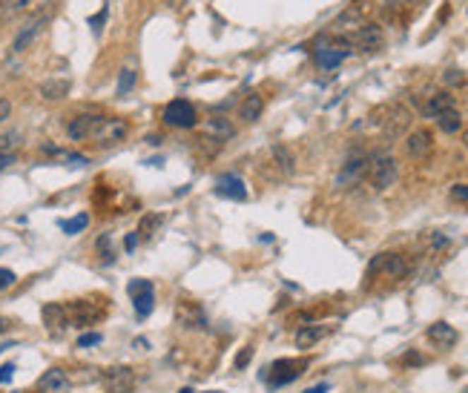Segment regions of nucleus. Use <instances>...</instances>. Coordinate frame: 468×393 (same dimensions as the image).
Here are the masks:
<instances>
[{
    "label": "nucleus",
    "mask_w": 468,
    "mask_h": 393,
    "mask_svg": "<svg viewBox=\"0 0 468 393\" xmlns=\"http://www.w3.org/2000/svg\"><path fill=\"white\" fill-rule=\"evenodd\" d=\"M397 179H400V164H397V158H394L391 152H376V155L371 158V164H368V181H371V187H373L376 193H382V190L394 187Z\"/></svg>",
    "instance_id": "nucleus-1"
},
{
    "label": "nucleus",
    "mask_w": 468,
    "mask_h": 393,
    "mask_svg": "<svg viewBox=\"0 0 468 393\" xmlns=\"http://www.w3.org/2000/svg\"><path fill=\"white\" fill-rule=\"evenodd\" d=\"M126 135H130V123H126L124 118H115V115H98V118H95V126H92L90 141H95L98 147H115V144H121Z\"/></svg>",
    "instance_id": "nucleus-2"
},
{
    "label": "nucleus",
    "mask_w": 468,
    "mask_h": 393,
    "mask_svg": "<svg viewBox=\"0 0 468 393\" xmlns=\"http://www.w3.org/2000/svg\"><path fill=\"white\" fill-rule=\"evenodd\" d=\"M368 273L371 276L379 273V276H385L391 282H400V279H405L411 273V261L402 253H379V255H373V261L368 265Z\"/></svg>",
    "instance_id": "nucleus-3"
},
{
    "label": "nucleus",
    "mask_w": 468,
    "mask_h": 393,
    "mask_svg": "<svg viewBox=\"0 0 468 393\" xmlns=\"http://www.w3.org/2000/svg\"><path fill=\"white\" fill-rule=\"evenodd\" d=\"M305 368H308V359H276L270 368H265L268 373H262V379L268 382V387H284L299 379Z\"/></svg>",
    "instance_id": "nucleus-4"
},
{
    "label": "nucleus",
    "mask_w": 468,
    "mask_h": 393,
    "mask_svg": "<svg viewBox=\"0 0 468 393\" xmlns=\"http://www.w3.org/2000/svg\"><path fill=\"white\" fill-rule=\"evenodd\" d=\"M107 313L104 304L78 298V301H66V316H69V327H90L95 322H101Z\"/></svg>",
    "instance_id": "nucleus-5"
},
{
    "label": "nucleus",
    "mask_w": 468,
    "mask_h": 393,
    "mask_svg": "<svg viewBox=\"0 0 468 393\" xmlns=\"http://www.w3.org/2000/svg\"><path fill=\"white\" fill-rule=\"evenodd\" d=\"M368 164H371L368 155H362V152H351V155L345 158L342 169H339V176H336V187H339V190H351V187H356L362 179H368Z\"/></svg>",
    "instance_id": "nucleus-6"
},
{
    "label": "nucleus",
    "mask_w": 468,
    "mask_h": 393,
    "mask_svg": "<svg viewBox=\"0 0 468 393\" xmlns=\"http://www.w3.org/2000/svg\"><path fill=\"white\" fill-rule=\"evenodd\" d=\"M126 293H130V301H133L138 319H147L155 310V287L150 279H133L126 284Z\"/></svg>",
    "instance_id": "nucleus-7"
},
{
    "label": "nucleus",
    "mask_w": 468,
    "mask_h": 393,
    "mask_svg": "<svg viewBox=\"0 0 468 393\" xmlns=\"http://www.w3.org/2000/svg\"><path fill=\"white\" fill-rule=\"evenodd\" d=\"M164 123L167 126H179V129H193L198 123V112L190 101L184 98H176L164 107Z\"/></svg>",
    "instance_id": "nucleus-8"
},
{
    "label": "nucleus",
    "mask_w": 468,
    "mask_h": 393,
    "mask_svg": "<svg viewBox=\"0 0 468 393\" xmlns=\"http://www.w3.org/2000/svg\"><path fill=\"white\" fill-rule=\"evenodd\" d=\"M345 43H351V47H356L362 52H376L385 47V35H382V29L376 23H362L345 37Z\"/></svg>",
    "instance_id": "nucleus-9"
},
{
    "label": "nucleus",
    "mask_w": 468,
    "mask_h": 393,
    "mask_svg": "<svg viewBox=\"0 0 468 393\" xmlns=\"http://www.w3.org/2000/svg\"><path fill=\"white\" fill-rule=\"evenodd\" d=\"M101 385L107 393H130L136 387V370L126 368V365H115V368H107L101 373Z\"/></svg>",
    "instance_id": "nucleus-10"
},
{
    "label": "nucleus",
    "mask_w": 468,
    "mask_h": 393,
    "mask_svg": "<svg viewBox=\"0 0 468 393\" xmlns=\"http://www.w3.org/2000/svg\"><path fill=\"white\" fill-rule=\"evenodd\" d=\"M201 133H204V141L222 147V144H227V141L236 135V126H233L227 118L216 115V118H207V121H204V129H201Z\"/></svg>",
    "instance_id": "nucleus-11"
},
{
    "label": "nucleus",
    "mask_w": 468,
    "mask_h": 393,
    "mask_svg": "<svg viewBox=\"0 0 468 393\" xmlns=\"http://www.w3.org/2000/svg\"><path fill=\"white\" fill-rule=\"evenodd\" d=\"M408 123H411V112L402 104L385 107V118H382V129H385V135H391V138L402 135L408 129Z\"/></svg>",
    "instance_id": "nucleus-12"
},
{
    "label": "nucleus",
    "mask_w": 468,
    "mask_h": 393,
    "mask_svg": "<svg viewBox=\"0 0 468 393\" xmlns=\"http://www.w3.org/2000/svg\"><path fill=\"white\" fill-rule=\"evenodd\" d=\"M49 15H52V9H44V12L32 15V18H29V23H26V26L18 32V37H15V43H12V49H15V52H23V49L29 47V43L37 37V32L44 29V23L49 20Z\"/></svg>",
    "instance_id": "nucleus-13"
},
{
    "label": "nucleus",
    "mask_w": 468,
    "mask_h": 393,
    "mask_svg": "<svg viewBox=\"0 0 468 393\" xmlns=\"http://www.w3.org/2000/svg\"><path fill=\"white\" fill-rule=\"evenodd\" d=\"M434 150V135L428 133V129H414V133L405 138V152L411 158H425Z\"/></svg>",
    "instance_id": "nucleus-14"
},
{
    "label": "nucleus",
    "mask_w": 468,
    "mask_h": 393,
    "mask_svg": "<svg viewBox=\"0 0 468 393\" xmlns=\"http://www.w3.org/2000/svg\"><path fill=\"white\" fill-rule=\"evenodd\" d=\"M176 322H179L181 327H207L204 310L198 308L196 301H179V304H176Z\"/></svg>",
    "instance_id": "nucleus-15"
},
{
    "label": "nucleus",
    "mask_w": 468,
    "mask_h": 393,
    "mask_svg": "<svg viewBox=\"0 0 468 393\" xmlns=\"http://www.w3.org/2000/svg\"><path fill=\"white\" fill-rule=\"evenodd\" d=\"M216 195L233 198V201H244L247 198V187H244V181L236 176V172H224V176L216 181Z\"/></svg>",
    "instance_id": "nucleus-16"
},
{
    "label": "nucleus",
    "mask_w": 468,
    "mask_h": 393,
    "mask_svg": "<svg viewBox=\"0 0 468 393\" xmlns=\"http://www.w3.org/2000/svg\"><path fill=\"white\" fill-rule=\"evenodd\" d=\"M425 336H428V341L434 344V347H440V351H448V347H454L457 344V330L448 325V322H434L428 330H425Z\"/></svg>",
    "instance_id": "nucleus-17"
},
{
    "label": "nucleus",
    "mask_w": 468,
    "mask_h": 393,
    "mask_svg": "<svg viewBox=\"0 0 468 393\" xmlns=\"http://www.w3.org/2000/svg\"><path fill=\"white\" fill-rule=\"evenodd\" d=\"M69 385H72V379L61 368H49L44 376L37 379V390H44V393H66Z\"/></svg>",
    "instance_id": "nucleus-18"
},
{
    "label": "nucleus",
    "mask_w": 468,
    "mask_h": 393,
    "mask_svg": "<svg viewBox=\"0 0 468 393\" xmlns=\"http://www.w3.org/2000/svg\"><path fill=\"white\" fill-rule=\"evenodd\" d=\"M95 118H98V115H90V112H80V115H75V118L66 123V133H69V138H72V141H90V135H92V126H95Z\"/></svg>",
    "instance_id": "nucleus-19"
},
{
    "label": "nucleus",
    "mask_w": 468,
    "mask_h": 393,
    "mask_svg": "<svg viewBox=\"0 0 468 393\" xmlns=\"http://www.w3.org/2000/svg\"><path fill=\"white\" fill-rule=\"evenodd\" d=\"M40 316H44V325L49 330H66L69 327V316H66V304L61 301H52V304H44V310H40Z\"/></svg>",
    "instance_id": "nucleus-20"
},
{
    "label": "nucleus",
    "mask_w": 468,
    "mask_h": 393,
    "mask_svg": "<svg viewBox=\"0 0 468 393\" xmlns=\"http://www.w3.org/2000/svg\"><path fill=\"white\" fill-rule=\"evenodd\" d=\"M328 333H330V327H325V325H302L299 330H296V347H302V351H311V347L319 344Z\"/></svg>",
    "instance_id": "nucleus-21"
},
{
    "label": "nucleus",
    "mask_w": 468,
    "mask_h": 393,
    "mask_svg": "<svg viewBox=\"0 0 468 393\" xmlns=\"http://www.w3.org/2000/svg\"><path fill=\"white\" fill-rule=\"evenodd\" d=\"M454 104H457V101H454V95H451V92H434L428 101H425L422 112H425V118H440L443 112H448V109H457Z\"/></svg>",
    "instance_id": "nucleus-22"
},
{
    "label": "nucleus",
    "mask_w": 468,
    "mask_h": 393,
    "mask_svg": "<svg viewBox=\"0 0 468 393\" xmlns=\"http://www.w3.org/2000/svg\"><path fill=\"white\" fill-rule=\"evenodd\" d=\"M262 109H265V98L259 92H247L241 107H239V115L247 121V123H256L262 118Z\"/></svg>",
    "instance_id": "nucleus-23"
},
{
    "label": "nucleus",
    "mask_w": 468,
    "mask_h": 393,
    "mask_svg": "<svg viewBox=\"0 0 468 393\" xmlns=\"http://www.w3.org/2000/svg\"><path fill=\"white\" fill-rule=\"evenodd\" d=\"M69 80L66 78H52V80H44L40 83V98L44 101H61L69 95Z\"/></svg>",
    "instance_id": "nucleus-24"
},
{
    "label": "nucleus",
    "mask_w": 468,
    "mask_h": 393,
    "mask_svg": "<svg viewBox=\"0 0 468 393\" xmlns=\"http://www.w3.org/2000/svg\"><path fill=\"white\" fill-rule=\"evenodd\" d=\"M351 55V49H336V47H322L316 49V64L322 69H336L339 64H342L345 58Z\"/></svg>",
    "instance_id": "nucleus-25"
},
{
    "label": "nucleus",
    "mask_w": 468,
    "mask_h": 393,
    "mask_svg": "<svg viewBox=\"0 0 468 393\" xmlns=\"http://www.w3.org/2000/svg\"><path fill=\"white\" fill-rule=\"evenodd\" d=\"M29 6H32V0H0V20L12 23V20L20 18Z\"/></svg>",
    "instance_id": "nucleus-26"
},
{
    "label": "nucleus",
    "mask_w": 468,
    "mask_h": 393,
    "mask_svg": "<svg viewBox=\"0 0 468 393\" xmlns=\"http://www.w3.org/2000/svg\"><path fill=\"white\" fill-rule=\"evenodd\" d=\"M434 121H437V126L443 129V133H448V135H454V133H460V129H462V115L457 109H448V112H443Z\"/></svg>",
    "instance_id": "nucleus-27"
},
{
    "label": "nucleus",
    "mask_w": 468,
    "mask_h": 393,
    "mask_svg": "<svg viewBox=\"0 0 468 393\" xmlns=\"http://www.w3.org/2000/svg\"><path fill=\"white\" fill-rule=\"evenodd\" d=\"M58 227H61L66 236H78V233H83V230L90 227V215L80 212V215H75V218H64V222H58Z\"/></svg>",
    "instance_id": "nucleus-28"
},
{
    "label": "nucleus",
    "mask_w": 468,
    "mask_h": 393,
    "mask_svg": "<svg viewBox=\"0 0 468 393\" xmlns=\"http://www.w3.org/2000/svg\"><path fill=\"white\" fill-rule=\"evenodd\" d=\"M136 86V72L133 69H121L118 75V95H126Z\"/></svg>",
    "instance_id": "nucleus-29"
},
{
    "label": "nucleus",
    "mask_w": 468,
    "mask_h": 393,
    "mask_svg": "<svg viewBox=\"0 0 468 393\" xmlns=\"http://www.w3.org/2000/svg\"><path fill=\"white\" fill-rule=\"evenodd\" d=\"M273 155H276V161H279V167L284 169V172H293V152L287 150V147H273Z\"/></svg>",
    "instance_id": "nucleus-30"
},
{
    "label": "nucleus",
    "mask_w": 468,
    "mask_h": 393,
    "mask_svg": "<svg viewBox=\"0 0 468 393\" xmlns=\"http://www.w3.org/2000/svg\"><path fill=\"white\" fill-rule=\"evenodd\" d=\"M451 201L468 204V184H454V187H451Z\"/></svg>",
    "instance_id": "nucleus-31"
},
{
    "label": "nucleus",
    "mask_w": 468,
    "mask_h": 393,
    "mask_svg": "<svg viewBox=\"0 0 468 393\" xmlns=\"http://www.w3.org/2000/svg\"><path fill=\"white\" fill-rule=\"evenodd\" d=\"M18 282V276L12 273V270H6V267H0V290H6V287H12Z\"/></svg>",
    "instance_id": "nucleus-32"
},
{
    "label": "nucleus",
    "mask_w": 468,
    "mask_h": 393,
    "mask_svg": "<svg viewBox=\"0 0 468 393\" xmlns=\"http://www.w3.org/2000/svg\"><path fill=\"white\" fill-rule=\"evenodd\" d=\"M92 344H101V333H83L78 339V347H92Z\"/></svg>",
    "instance_id": "nucleus-33"
},
{
    "label": "nucleus",
    "mask_w": 468,
    "mask_h": 393,
    "mask_svg": "<svg viewBox=\"0 0 468 393\" xmlns=\"http://www.w3.org/2000/svg\"><path fill=\"white\" fill-rule=\"evenodd\" d=\"M104 20H107V6H104V9H101L95 18H90V26H92V32H95V35H101V29H104Z\"/></svg>",
    "instance_id": "nucleus-34"
},
{
    "label": "nucleus",
    "mask_w": 468,
    "mask_h": 393,
    "mask_svg": "<svg viewBox=\"0 0 468 393\" xmlns=\"http://www.w3.org/2000/svg\"><path fill=\"white\" fill-rule=\"evenodd\" d=\"M250 359H253V347H244V351H239V356H236V370L247 368Z\"/></svg>",
    "instance_id": "nucleus-35"
},
{
    "label": "nucleus",
    "mask_w": 468,
    "mask_h": 393,
    "mask_svg": "<svg viewBox=\"0 0 468 393\" xmlns=\"http://www.w3.org/2000/svg\"><path fill=\"white\" fill-rule=\"evenodd\" d=\"M12 376H15V365H12V362H6V365H0V385H6V382H12Z\"/></svg>",
    "instance_id": "nucleus-36"
},
{
    "label": "nucleus",
    "mask_w": 468,
    "mask_h": 393,
    "mask_svg": "<svg viewBox=\"0 0 468 393\" xmlns=\"http://www.w3.org/2000/svg\"><path fill=\"white\" fill-rule=\"evenodd\" d=\"M9 115H12V104L6 98H0V123H4Z\"/></svg>",
    "instance_id": "nucleus-37"
},
{
    "label": "nucleus",
    "mask_w": 468,
    "mask_h": 393,
    "mask_svg": "<svg viewBox=\"0 0 468 393\" xmlns=\"http://www.w3.org/2000/svg\"><path fill=\"white\" fill-rule=\"evenodd\" d=\"M124 247H126V253H133V250L138 247V233H130V236H126V238H124Z\"/></svg>",
    "instance_id": "nucleus-38"
},
{
    "label": "nucleus",
    "mask_w": 468,
    "mask_h": 393,
    "mask_svg": "<svg viewBox=\"0 0 468 393\" xmlns=\"http://www.w3.org/2000/svg\"><path fill=\"white\" fill-rule=\"evenodd\" d=\"M12 161H15V155H12V152H4V150H0V172H4Z\"/></svg>",
    "instance_id": "nucleus-39"
},
{
    "label": "nucleus",
    "mask_w": 468,
    "mask_h": 393,
    "mask_svg": "<svg viewBox=\"0 0 468 393\" xmlns=\"http://www.w3.org/2000/svg\"><path fill=\"white\" fill-rule=\"evenodd\" d=\"M66 161H69L72 167H87V164H90V161L83 158V155H66Z\"/></svg>",
    "instance_id": "nucleus-40"
},
{
    "label": "nucleus",
    "mask_w": 468,
    "mask_h": 393,
    "mask_svg": "<svg viewBox=\"0 0 468 393\" xmlns=\"http://www.w3.org/2000/svg\"><path fill=\"white\" fill-rule=\"evenodd\" d=\"M445 80H448V83H460V80H462V72L448 69V72H445Z\"/></svg>",
    "instance_id": "nucleus-41"
},
{
    "label": "nucleus",
    "mask_w": 468,
    "mask_h": 393,
    "mask_svg": "<svg viewBox=\"0 0 468 393\" xmlns=\"http://www.w3.org/2000/svg\"><path fill=\"white\" fill-rule=\"evenodd\" d=\"M330 390V385L328 382H322V385H313V387H308L305 393H328Z\"/></svg>",
    "instance_id": "nucleus-42"
},
{
    "label": "nucleus",
    "mask_w": 468,
    "mask_h": 393,
    "mask_svg": "<svg viewBox=\"0 0 468 393\" xmlns=\"http://www.w3.org/2000/svg\"><path fill=\"white\" fill-rule=\"evenodd\" d=\"M9 327H12V322H9V319H4V316H0V333H6Z\"/></svg>",
    "instance_id": "nucleus-43"
},
{
    "label": "nucleus",
    "mask_w": 468,
    "mask_h": 393,
    "mask_svg": "<svg viewBox=\"0 0 468 393\" xmlns=\"http://www.w3.org/2000/svg\"><path fill=\"white\" fill-rule=\"evenodd\" d=\"M147 344H150L147 339H136V347H141V351H147Z\"/></svg>",
    "instance_id": "nucleus-44"
},
{
    "label": "nucleus",
    "mask_w": 468,
    "mask_h": 393,
    "mask_svg": "<svg viewBox=\"0 0 468 393\" xmlns=\"http://www.w3.org/2000/svg\"><path fill=\"white\" fill-rule=\"evenodd\" d=\"M204 393H224V390H204Z\"/></svg>",
    "instance_id": "nucleus-45"
},
{
    "label": "nucleus",
    "mask_w": 468,
    "mask_h": 393,
    "mask_svg": "<svg viewBox=\"0 0 468 393\" xmlns=\"http://www.w3.org/2000/svg\"><path fill=\"white\" fill-rule=\"evenodd\" d=\"M181 393H193V390H190V387H181Z\"/></svg>",
    "instance_id": "nucleus-46"
},
{
    "label": "nucleus",
    "mask_w": 468,
    "mask_h": 393,
    "mask_svg": "<svg viewBox=\"0 0 468 393\" xmlns=\"http://www.w3.org/2000/svg\"><path fill=\"white\" fill-rule=\"evenodd\" d=\"M462 138H465V144H468V129H465V135H462Z\"/></svg>",
    "instance_id": "nucleus-47"
},
{
    "label": "nucleus",
    "mask_w": 468,
    "mask_h": 393,
    "mask_svg": "<svg viewBox=\"0 0 468 393\" xmlns=\"http://www.w3.org/2000/svg\"><path fill=\"white\" fill-rule=\"evenodd\" d=\"M465 393H468V390H465Z\"/></svg>",
    "instance_id": "nucleus-48"
}]
</instances>
